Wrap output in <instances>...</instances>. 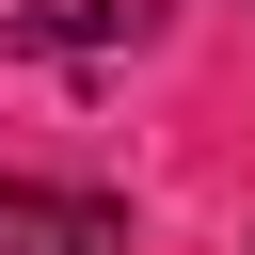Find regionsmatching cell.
<instances>
[{
  "label": "cell",
  "instance_id": "obj_1",
  "mask_svg": "<svg viewBox=\"0 0 255 255\" xmlns=\"http://www.w3.org/2000/svg\"><path fill=\"white\" fill-rule=\"evenodd\" d=\"M0 255H128V207L64 175H0Z\"/></svg>",
  "mask_w": 255,
  "mask_h": 255
}]
</instances>
